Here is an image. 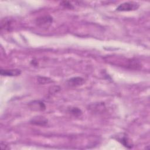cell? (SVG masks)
Returning <instances> with one entry per match:
<instances>
[{
    "label": "cell",
    "mask_w": 150,
    "mask_h": 150,
    "mask_svg": "<svg viewBox=\"0 0 150 150\" xmlns=\"http://www.w3.org/2000/svg\"><path fill=\"white\" fill-rule=\"evenodd\" d=\"M53 18L50 15H43L38 17L35 20L36 25L42 29H47L52 24Z\"/></svg>",
    "instance_id": "obj_1"
},
{
    "label": "cell",
    "mask_w": 150,
    "mask_h": 150,
    "mask_svg": "<svg viewBox=\"0 0 150 150\" xmlns=\"http://www.w3.org/2000/svg\"><path fill=\"white\" fill-rule=\"evenodd\" d=\"M139 5L137 2L130 1L125 2L120 4L116 9L117 11L120 12H128L137 10L139 8Z\"/></svg>",
    "instance_id": "obj_2"
},
{
    "label": "cell",
    "mask_w": 150,
    "mask_h": 150,
    "mask_svg": "<svg viewBox=\"0 0 150 150\" xmlns=\"http://www.w3.org/2000/svg\"><path fill=\"white\" fill-rule=\"evenodd\" d=\"M13 20L9 18H5L1 19V29L2 30L10 32L13 29Z\"/></svg>",
    "instance_id": "obj_3"
},
{
    "label": "cell",
    "mask_w": 150,
    "mask_h": 150,
    "mask_svg": "<svg viewBox=\"0 0 150 150\" xmlns=\"http://www.w3.org/2000/svg\"><path fill=\"white\" fill-rule=\"evenodd\" d=\"M28 106L33 111H44L46 109L45 104L40 100H33L28 104Z\"/></svg>",
    "instance_id": "obj_4"
},
{
    "label": "cell",
    "mask_w": 150,
    "mask_h": 150,
    "mask_svg": "<svg viewBox=\"0 0 150 150\" xmlns=\"http://www.w3.org/2000/svg\"><path fill=\"white\" fill-rule=\"evenodd\" d=\"M88 109L94 113H100L105 110V105L104 103H95L89 105Z\"/></svg>",
    "instance_id": "obj_5"
},
{
    "label": "cell",
    "mask_w": 150,
    "mask_h": 150,
    "mask_svg": "<svg viewBox=\"0 0 150 150\" xmlns=\"http://www.w3.org/2000/svg\"><path fill=\"white\" fill-rule=\"evenodd\" d=\"M85 82V79L81 77H74L66 81L67 84L70 87H77L83 85Z\"/></svg>",
    "instance_id": "obj_6"
},
{
    "label": "cell",
    "mask_w": 150,
    "mask_h": 150,
    "mask_svg": "<svg viewBox=\"0 0 150 150\" xmlns=\"http://www.w3.org/2000/svg\"><path fill=\"white\" fill-rule=\"evenodd\" d=\"M30 123L38 126H45L47 124L48 120L44 117L37 116L32 118L30 121Z\"/></svg>",
    "instance_id": "obj_7"
},
{
    "label": "cell",
    "mask_w": 150,
    "mask_h": 150,
    "mask_svg": "<svg viewBox=\"0 0 150 150\" xmlns=\"http://www.w3.org/2000/svg\"><path fill=\"white\" fill-rule=\"evenodd\" d=\"M0 74L4 76H18L21 74L19 69H1Z\"/></svg>",
    "instance_id": "obj_8"
},
{
    "label": "cell",
    "mask_w": 150,
    "mask_h": 150,
    "mask_svg": "<svg viewBox=\"0 0 150 150\" xmlns=\"http://www.w3.org/2000/svg\"><path fill=\"white\" fill-rule=\"evenodd\" d=\"M118 141H120L124 146L130 149L132 148L133 146V144L132 141L125 135L122 136V137H120L118 139Z\"/></svg>",
    "instance_id": "obj_9"
},
{
    "label": "cell",
    "mask_w": 150,
    "mask_h": 150,
    "mask_svg": "<svg viewBox=\"0 0 150 150\" xmlns=\"http://www.w3.org/2000/svg\"><path fill=\"white\" fill-rule=\"evenodd\" d=\"M37 81L38 83L40 84H45L53 82V81L51 79L43 76H38L37 78Z\"/></svg>",
    "instance_id": "obj_10"
},
{
    "label": "cell",
    "mask_w": 150,
    "mask_h": 150,
    "mask_svg": "<svg viewBox=\"0 0 150 150\" xmlns=\"http://www.w3.org/2000/svg\"><path fill=\"white\" fill-rule=\"evenodd\" d=\"M69 112L72 114L74 116H76V117H78V116H80L82 114V111L80 109H79V108L77 107H73V108H71L69 110Z\"/></svg>",
    "instance_id": "obj_11"
},
{
    "label": "cell",
    "mask_w": 150,
    "mask_h": 150,
    "mask_svg": "<svg viewBox=\"0 0 150 150\" xmlns=\"http://www.w3.org/2000/svg\"><path fill=\"white\" fill-rule=\"evenodd\" d=\"M61 90V88L58 86H52L49 87L48 92L50 94H54L59 92Z\"/></svg>",
    "instance_id": "obj_12"
},
{
    "label": "cell",
    "mask_w": 150,
    "mask_h": 150,
    "mask_svg": "<svg viewBox=\"0 0 150 150\" xmlns=\"http://www.w3.org/2000/svg\"><path fill=\"white\" fill-rule=\"evenodd\" d=\"M60 5H62L63 7H64L66 8H67V9H71L74 8L73 5L69 1H62V2H60Z\"/></svg>",
    "instance_id": "obj_13"
},
{
    "label": "cell",
    "mask_w": 150,
    "mask_h": 150,
    "mask_svg": "<svg viewBox=\"0 0 150 150\" xmlns=\"http://www.w3.org/2000/svg\"><path fill=\"white\" fill-rule=\"evenodd\" d=\"M0 146H1V148L2 149H10V147L8 145H7L5 142H1Z\"/></svg>",
    "instance_id": "obj_14"
}]
</instances>
